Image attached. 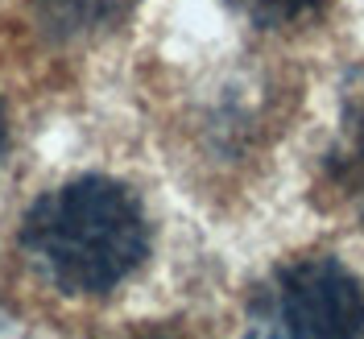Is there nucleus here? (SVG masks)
<instances>
[{
    "label": "nucleus",
    "mask_w": 364,
    "mask_h": 339,
    "mask_svg": "<svg viewBox=\"0 0 364 339\" xmlns=\"http://www.w3.org/2000/svg\"><path fill=\"white\" fill-rule=\"evenodd\" d=\"M327 186L352 211L356 227H364V75L343 95L340 133H336V145L327 154Z\"/></svg>",
    "instance_id": "obj_3"
},
{
    "label": "nucleus",
    "mask_w": 364,
    "mask_h": 339,
    "mask_svg": "<svg viewBox=\"0 0 364 339\" xmlns=\"http://www.w3.org/2000/svg\"><path fill=\"white\" fill-rule=\"evenodd\" d=\"M0 149H4V116H0Z\"/></svg>",
    "instance_id": "obj_6"
},
{
    "label": "nucleus",
    "mask_w": 364,
    "mask_h": 339,
    "mask_svg": "<svg viewBox=\"0 0 364 339\" xmlns=\"http://www.w3.org/2000/svg\"><path fill=\"white\" fill-rule=\"evenodd\" d=\"M249 339H364V286L336 257L286 261L252 290Z\"/></svg>",
    "instance_id": "obj_2"
},
{
    "label": "nucleus",
    "mask_w": 364,
    "mask_h": 339,
    "mask_svg": "<svg viewBox=\"0 0 364 339\" xmlns=\"http://www.w3.org/2000/svg\"><path fill=\"white\" fill-rule=\"evenodd\" d=\"M224 4L261 29H286V25L315 17L327 0H224Z\"/></svg>",
    "instance_id": "obj_5"
},
{
    "label": "nucleus",
    "mask_w": 364,
    "mask_h": 339,
    "mask_svg": "<svg viewBox=\"0 0 364 339\" xmlns=\"http://www.w3.org/2000/svg\"><path fill=\"white\" fill-rule=\"evenodd\" d=\"M21 249L63 294H108L149 257V224L124 182L87 174L46 190L21 220Z\"/></svg>",
    "instance_id": "obj_1"
},
{
    "label": "nucleus",
    "mask_w": 364,
    "mask_h": 339,
    "mask_svg": "<svg viewBox=\"0 0 364 339\" xmlns=\"http://www.w3.org/2000/svg\"><path fill=\"white\" fill-rule=\"evenodd\" d=\"M29 4L50 38H87L129 17L136 0H29Z\"/></svg>",
    "instance_id": "obj_4"
}]
</instances>
